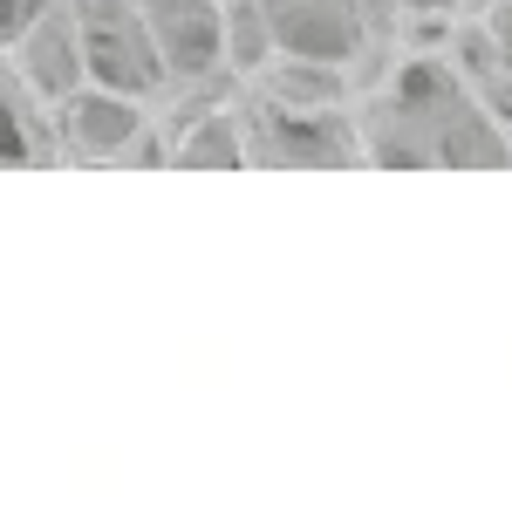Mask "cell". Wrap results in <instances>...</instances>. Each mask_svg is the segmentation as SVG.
<instances>
[{"label":"cell","mask_w":512,"mask_h":512,"mask_svg":"<svg viewBox=\"0 0 512 512\" xmlns=\"http://www.w3.org/2000/svg\"><path fill=\"white\" fill-rule=\"evenodd\" d=\"M403 21L396 0H267V28H274V62H315V69H349L362 82L383 76V48L390 28Z\"/></svg>","instance_id":"6da1fadb"},{"label":"cell","mask_w":512,"mask_h":512,"mask_svg":"<svg viewBox=\"0 0 512 512\" xmlns=\"http://www.w3.org/2000/svg\"><path fill=\"white\" fill-rule=\"evenodd\" d=\"M55 151L62 164H164V117L151 96L82 82L55 103Z\"/></svg>","instance_id":"7a4b0ae2"},{"label":"cell","mask_w":512,"mask_h":512,"mask_svg":"<svg viewBox=\"0 0 512 512\" xmlns=\"http://www.w3.org/2000/svg\"><path fill=\"white\" fill-rule=\"evenodd\" d=\"M246 110H253V164H369L362 144V110L355 103H287L246 82Z\"/></svg>","instance_id":"3957f363"},{"label":"cell","mask_w":512,"mask_h":512,"mask_svg":"<svg viewBox=\"0 0 512 512\" xmlns=\"http://www.w3.org/2000/svg\"><path fill=\"white\" fill-rule=\"evenodd\" d=\"M137 7H144L151 41L171 69V89L233 76L226 69V0H137Z\"/></svg>","instance_id":"277c9868"},{"label":"cell","mask_w":512,"mask_h":512,"mask_svg":"<svg viewBox=\"0 0 512 512\" xmlns=\"http://www.w3.org/2000/svg\"><path fill=\"white\" fill-rule=\"evenodd\" d=\"M0 55H7V69L28 82L48 110L89 82V55H82V28H76V7H69V0H62V7H48L35 28L14 41V48H0Z\"/></svg>","instance_id":"5b68a950"},{"label":"cell","mask_w":512,"mask_h":512,"mask_svg":"<svg viewBox=\"0 0 512 512\" xmlns=\"http://www.w3.org/2000/svg\"><path fill=\"white\" fill-rule=\"evenodd\" d=\"M14 164H62V151H55V110L0 55V171Z\"/></svg>","instance_id":"8992f818"},{"label":"cell","mask_w":512,"mask_h":512,"mask_svg":"<svg viewBox=\"0 0 512 512\" xmlns=\"http://www.w3.org/2000/svg\"><path fill=\"white\" fill-rule=\"evenodd\" d=\"M48 7H62V0H0V48H14Z\"/></svg>","instance_id":"52a82bcc"},{"label":"cell","mask_w":512,"mask_h":512,"mask_svg":"<svg viewBox=\"0 0 512 512\" xmlns=\"http://www.w3.org/2000/svg\"><path fill=\"white\" fill-rule=\"evenodd\" d=\"M396 7H403V14H451V21H458L465 0H396Z\"/></svg>","instance_id":"ba28073f"}]
</instances>
